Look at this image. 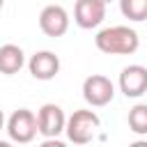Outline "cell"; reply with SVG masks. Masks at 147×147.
I'll list each match as a JSON object with an SVG mask.
<instances>
[{"label":"cell","mask_w":147,"mask_h":147,"mask_svg":"<svg viewBox=\"0 0 147 147\" xmlns=\"http://www.w3.org/2000/svg\"><path fill=\"white\" fill-rule=\"evenodd\" d=\"M94 44L106 55H131L140 46V37L129 25H110L96 32Z\"/></svg>","instance_id":"6da1fadb"},{"label":"cell","mask_w":147,"mask_h":147,"mask_svg":"<svg viewBox=\"0 0 147 147\" xmlns=\"http://www.w3.org/2000/svg\"><path fill=\"white\" fill-rule=\"evenodd\" d=\"M101 119L94 110H74L71 117H67V138L74 142V145H87L96 129H99Z\"/></svg>","instance_id":"7a4b0ae2"},{"label":"cell","mask_w":147,"mask_h":147,"mask_svg":"<svg viewBox=\"0 0 147 147\" xmlns=\"http://www.w3.org/2000/svg\"><path fill=\"white\" fill-rule=\"evenodd\" d=\"M7 133L14 142L18 145H25V142H32L34 136L39 133V126H37V115L28 108H18L11 113V117L7 119Z\"/></svg>","instance_id":"3957f363"},{"label":"cell","mask_w":147,"mask_h":147,"mask_svg":"<svg viewBox=\"0 0 147 147\" xmlns=\"http://www.w3.org/2000/svg\"><path fill=\"white\" fill-rule=\"evenodd\" d=\"M115 96V85L108 76H101V74H92L83 80V99L94 106V108H101V106H108Z\"/></svg>","instance_id":"277c9868"},{"label":"cell","mask_w":147,"mask_h":147,"mask_svg":"<svg viewBox=\"0 0 147 147\" xmlns=\"http://www.w3.org/2000/svg\"><path fill=\"white\" fill-rule=\"evenodd\" d=\"M37 126L44 138H57L67 129V115L57 103H44L37 113Z\"/></svg>","instance_id":"5b68a950"},{"label":"cell","mask_w":147,"mask_h":147,"mask_svg":"<svg viewBox=\"0 0 147 147\" xmlns=\"http://www.w3.org/2000/svg\"><path fill=\"white\" fill-rule=\"evenodd\" d=\"M39 28L46 37H62L69 30V14L62 5H46L39 14Z\"/></svg>","instance_id":"8992f818"},{"label":"cell","mask_w":147,"mask_h":147,"mask_svg":"<svg viewBox=\"0 0 147 147\" xmlns=\"http://www.w3.org/2000/svg\"><path fill=\"white\" fill-rule=\"evenodd\" d=\"M106 18V2L101 0H76L74 7V21L83 30L99 28Z\"/></svg>","instance_id":"52a82bcc"},{"label":"cell","mask_w":147,"mask_h":147,"mask_svg":"<svg viewBox=\"0 0 147 147\" xmlns=\"http://www.w3.org/2000/svg\"><path fill=\"white\" fill-rule=\"evenodd\" d=\"M119 90L129 99H138L147 92V69L142 64H129L119 74Z\"/></svg>","instance_id":"ba28073f"},{"label":"cell","mask_w":147,"mask_h":147,"mask_svg":"<svg viewBox=\"0 0 147 147\" xmlns=\"http://www.w3.org/2000/svg\"><path fill=\"white\" fill-rule=\"evenodd\" d=\"M28 69L37 80H51L60 74V57L53 51H37L28 60Z\"/></svg>","instance_id":"9c48e42d"},{"label":"cell","mask_w":147,"mask_h":147,"mask_svg":"<svg viewBox=\"0 0 147 147\" xmlns=\"http://www.w3.org/2000/svg\"><path fill=\"white\" fill-rule=\"evenodd\" d=\"M23 64H25V53L21 46H16V44L0 46V74L14 76L23 69Z\"/></svg>","instance_id":"30bf717a"},{"label":"cell","mask_w":147,"mask_h":147,"mask_svg":"<svg viewBox=\"0 0 147 147\" xmlns=\"http://www.w3.org/2000/svg\"><path fill=\"white\" fill-rule=\"evenodd\" d=\"M129 129L138 136H147V103H136L129 110Z\"/></svg>","instance_id":"8fae6325"},{"label":"cell","mask_w":147,"mask_h":147,"mask_svg":"<svg viewBox=\"0 0 147 147\" xmlns=\"http://www.w3.org/2000/svg\"><path fill=\"white\" fill-rule=\"evenodd\" d=\"M119 11L129 21H147V0H119Z\"/></svg>","instance_id":"7c38bea8"},{"label":"cell","mask_w":147,"mask_h":147,"mask_svg":"<svg viewBox=\"0 0 147 147\" xmlns=\"http://www.w3.org/2000/svg\"><path fill=\"white\" fill-rule=\"evenodd\" d=\"M39 147H67V142H62V140H57V138H46Z\"/></svg>","instance_id":"4fadbf2b"},{"label":"cell","mask_w":147,"mask_h":147,"mask_svg":"<svg viewBox=\"0 0 147 147\" xmlns=\"http://www.w3.org/2000/svg\"><path fill=\"white\" fill-rule=\"evenodd\" d=\"M129 147H147V140H136V142H131Z\"/></svg>","instance_id":"5bb4252c"},{"label":"cell","mask_w":147,"mask_h":147,"mask_svg":"<svg viewBox=\"0 0 147 147\" xmlns=\"http://www.w3.org/2000/svg\"><path fill=\"white\" fill-rule=\"evenodd\" d=\"M5 126V113H2V108H0V129Z\"/></svg>","instance_id":"9a60e30c"},{"label":"cell","mask_w":147,"mask_h":147,"mask_svg":"<svg viewBox=\"0 0 147 147\" xmlns=\"http://www.w3.org/2000/svg\"><path fill=\"white\" fill-rule=\"evenodd\" d=\"M0 147H11V145H9L7 140H0Z\"/></svg>","instance_id":"2e32d148"},{"label":"cell","mask_w":147,"mask_h":147,"mask_svg":"<svg viewBox=\"0 0 147 147\" xmlns=\"http://www.w3.org/2000/svg\"><path fill=\"white\" fill-rule=\"evenodd\" d=\"M2 5H5V0H0V11H2Z\"/></svg>","instance_id":"e0dca14e"},{"label":"cell","mask_w":147,"mask_h":147,"mask_svg":"<svg viewBox=\"0 0 147 147\" xmlns=\"http://www.w3.org/2000/svg\"><path fill=\"white\" fill-rule=\"evenodd\" d=\"M101 2H106V5H108V2H110V0H101Z\"/></svg>","instance_id":"ac0fdd59"}]
</instances>
